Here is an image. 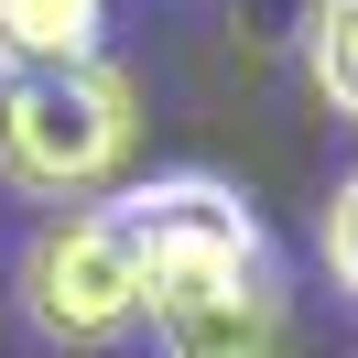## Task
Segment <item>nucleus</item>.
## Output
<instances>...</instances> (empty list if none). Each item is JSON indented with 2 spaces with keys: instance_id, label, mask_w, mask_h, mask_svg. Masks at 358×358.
I'll list each match as a JSON object with an SVG mask.
<instances>
[{
  "instance_id": "1",
  "label": "nucleus",
  "mask_w": 358,
  "mask_h": 358,
  "mask_svg": "<svg viewBox=\"0 0 358 358\" xmlns=\"http://www.w3.org/2000/svg\"><path fill=\"white\" fill-rule=\"evenodd\" d=\"M141 163V87L120 55L0 76V185L22 206H109Z\"/></svg>"
},
{
  "instance_id": "2",
  "label": "nucleus",
  "mask_w": 358,
  "mask_h": 358,
  "mask_svg": "<svg viewBox=\"0 0 358 358\" xmlns=\"http://www.w3.org/2000/svg\"><path fill=\"white\" fill-rule=\"evenodd\" d=\"M11 304L44 348H131L141 336V250L120 228V206H55L22 250H11Z\"/></svg>"
},
{
  "instance_id": "3",
  "label": "nucleus",
  "mask_w": 358,
  "mask_h": 358,
  "mask_svg": "<svg viewBox=\"0 0 358 358\" xmlns=\"http://www.w3.org/2000/svg\"><path fill=\"white\" fill-rule=\"evenodd\" d=\"M109 206H120V228H131V250H141V304H152L163 282H196V271L271 261L261 206H250L228 174H206V163H174V174L131 185V196H109Z\"/></svg>"
},
{
  "instance_id": "4",
  "label": "nucleus",
  "mask_w": 358,
  "mask_h": 358,
  "mask_svg": "<svg viewBox=\"0 0 358 358\" xmlns=\"http://www.w3.org/2000/svg\"><path fill=\"white\" fill-rule=\"evenodd\" d=\"M163 358H293V271L282 250L239 271H196V282H163L141 304Z\"/></svg>"
},
{
  "instance_id": "5",
  "label": "nucleus",
  "mask_w": 358,
  "mask_h": 358,
  "mask_svg": "<svg viewBox=\"0 0 358 358\" xmlns=\"http://www.w3.org/2000/svg\"><path fill=\"white\" fill-rule=\"evenodd\" d=\"M109 55V0H0V76Z\"/></svg>"
},
{
  "instance_id": "6",
  "label": "nucleus",
  "mask_w": 358,
  "mask_h": 358,
  "mask_svg": "<svg viewBox=\"0 0 358 358\" xmlns=\"http://www.w3.org/2000/svg\"><path fill=\"white\" fill-rule=\"evenodd\" d=\"M304 87L358 131V0H304Z\"/></svg>"
},
{
  "instance_id": "7",
  "label": "nucleus",
  "mask_w": 358,
  "mask_h": 358,
  "mask_svg": "<svg viewBox=\"0 0 358 358\" xmlns=\"http://www.w3.org/2000/svg\"><path fill=\"white\" fill-rule=\"evenodd\" d=\"M315 261H326V282L358 304V174L326 196V217H315Z\"/></svg>"
}]
</instances>
